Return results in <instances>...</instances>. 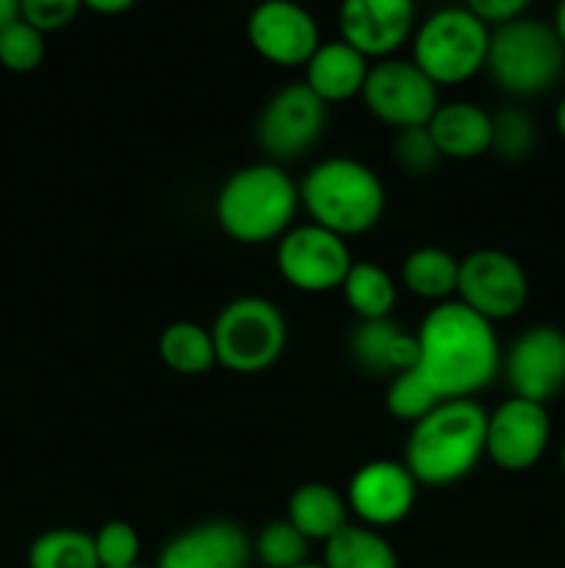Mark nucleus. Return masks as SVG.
I'll list each match as a JSON object with an SVG mask.
<instances>
[{
    "label": "nucleus",
    "instance_id": "obj_32",
    "mask_svg": "<svg viewBox=\"0 0 565 568\" xmlns=\"http://www.w3.org/2000/svg\"><path fill=\"white\" fill-rule=\"evenodd\" d=\"M393 159L402 166L408 175H430L441 161L435 142H432L430 131L424 128H408L399 131L393 139Z\"/></svg>",
    "mask_w": 565,
    "mask_h": 568
},
{
    "label": "nucleus",
    "instance_id": "obj_23",
    "mask_svg": "<svg viewBox=\"0 0 565 568\" xmlns=\"http://www.w3.org/2000/svg\"><path fill=\"white\" fill-rule=\"evenodd\" d=\"M341 292L358 322L391 320L399 297L393 277L374 261H355Z\"/></svg>",
    "mask_w": 565,
    "mask_h": 568
},
{
    "label": "nucleus",
    "instance_id": "obj_12",
    "mask_svg": "<svg viewBox=\"0 0 565 568\" xmlns=\"http://www.w3.org/2000/svg\"><path fill=\"white\" fill-rule=\"evenodd\" d=\"M502 372L513 397L546 405L565 392V331L532 325L502 355Z\"/></svg>",
    "mask_w": 565,
    "mask_h": 568
},
{
    "label": "nucleus",
    "instance_id": "obj_8",
    "mask_svg": "<svg viewBox=\"0 0 565 568\" xmlns=\"http://www.w3.org/2000/svg\"><path fill=\"white\" fill-rule=\"evenodd\" d=\"M460 303L487 322L513 320L530 300L526 270L504 250L482 247L460 258L458 292Z\"/></svg>",
    "mask_w": 565,
    "mask_h": 568
},
{
    "label": "nucleus",
    "instance_id": "obj_33",
    "mask_svg": "<svg viewBox=\"0 0 565 568\" xmlns=\"http://www.w3.org/2000/svg\"><path fill=\"white\" fill-rule=\"evenodd\" d=\"M83 9V0H20V20L42 31L44 37L64 31Z\"/></svg>",
    "mask_w": 565,
    "mask_h": 568
},
{
    "label": "nucleus",
    "instance_id": "obj_13",
    "mask_svg": "<svg viewBox=\"0 0 565 568\" xmlns=\"http://www.w3.org/2000/svg\"><path fill=\"white\" fill-rule=\"evenodd\" d=\"M552 442L546 405L510 397L487 414L485 458L504 471H530L541 464Z\"/></svg>",
    "mask_w": 565,
    "mask_h": 568
},
{
    "label": "nucleus",
    "instance_id": "obj_19",
    "mask_svg": "<svg viewBox=\"0 0 565 568\" xmlns=\"http://www.w3.org/2000/svg\"><path fill=\"white\" fill-rule=\"evenodd\" d=\"M427 131L441 159L471 161L491 150L493 114L469 100H454V103L438 105L435 114L427 122Z\"/></svg>",
    "mask_w": 565,
    "mask_h": 568
},
{
    "label": "nucleus",
    "instance_id": "obj_38",
    "mask_svg": "<svg viewBox=\"0 0 565 568\" xmlns=\"http://www.w3.org/2000/svg\"><path fill=\"white\" fill-rule=\"evenodd\" d=\"M554 128H557L559 136L565 139V98L559 100L557 109H554Z\"/></svg>",
    "mask_w": 565,
    "mask_h": 568
},
{
    "label": "nucleus",
    "instance_id": "obj_4",
    "mask_svg": "<svg viewBox=\"0 0 565 568\" xmlns=\"http://www.w3.org/2000/svg\"><path fill=\"white\" fill-rule=\"evenodd\" d=\"M299 205H305L314 225L349 239L377 227L386 214V189L363 161L332 155L302 178Z\"/></svg>",
    "mask_w": 565,
    "mask_h": 568
},
{
    "label": "nucleus",
    "instance_id": "obj_27",
    "mask_svg": "<svg viewBox=\"0 0 565 568\" xmlns=\"http://www.w3.org/2000/svg\"><path fill=\"white\" fill-rule=\"evenodd\" d=\"M310 541L288 519L269 521L253 544V555L266 568H297L308 564Z\"/></svg>",
    "mask_w": 565,
    "mask_h": 568
},
{
    "label": "nucleus",
    "instance_id": "obj_20",
    "mask_svg": "<svg viewBox=\"0 0 565 568\" xmlns=\"http://www.w3.org/2000/svg\"><path fill=\"white\" fill-rule=\"evenodd\" d=\"M369 70V59L360 50H355L343 39H332V42H321L310 55L305 64V83L327 105L343 103V100L360 98Z\"/></svg>",
    "mask_w": 565,
    "mask_h": 568
},
{
    "label": "nucleus",
    "instance_id": "obj_2",
    "mask_svg": "<svg viewBox=\"0 0 565 568\" xmlns=\"http://www.w3.org/2000/svg\"><path fill=\"white\" fill-rule=\"evenodd\" d=\"M485 430L487 410L474 397L443 399L410 427L402 464L419 486H454L485 458Z\"/></svg>",
    "mask_w": 565,
    "mask_h": 568
},
{
    "label": "nucleus",
    "instance_id": "obj_28",
    "mask_svg": "<svg viewBox=\"0 0 565 568\" xmlns=\"http://www.w3.org/2000/svg\"><path fill=\"white\" fill-rule=\"evenodd\" d=\"M438 403H443L435 392L430 388V383L413 369L402 372V375L391 377L386 392V410L399 422H408L415 425L419 419H424Z\"/></svg>",
    "mask_w": 565,
    "mask_h": 568
},
{
    "label": "nucleus",
    "instance_id": "obj_31",
    "mask_svg": "<svg viewBox=\"0 0 565 568\" xmlns=\"http://www.w3.org/2000/svg\"><path fill=\"white\" fill-rule=\"evenodd\" d=\"M94 552H97L100 568H131L138 566V552H142V541L133 525L127 521H105L97 532H94Z\"/></svg>",
    "mask_w": 565,
    "mask_h": 568
},
{
    "label": "nucleus",
    "instance_id": "obj_29",
    "mask_svg": "<svg viewBox=\"0 0 565 568\" xmlns=\"http://www.w3.org/2000/svg\"><path fill=\"white\" fill-rule=\"evenodd\" d=\"M44 53H48L44 33L28 26L20 17L0 31V67L3 70L17 72V75L33 72L44 61Z\"/></svg>",
    "mask_w": 565,
    "mask_h": 568
},
{
    "label": "nucleus",
    "instance_id": "obj_21",
    "mask_svg": "<svg viewBox=\"0 0 565 568\" xmlns=\"http://www.w3.org/2000/svg\"><path fill=\"white\" fill-rule=\"evenodd\" d=\"M349 505L336 488L325 483H302L294 488L288 497V516L286 519L302 532L308 541L327 544L336 532H341L349 525Z\"/></svg>",
    "mask_w": 565,
    "mask_h": 568
},
{
    "label": "nucleus",
    "instance_id": "obj_14",
    "mask_svg": "<svg viewBox=\"0 0 565 568\" xmlns=\"http://www.w3.org/2000/svg\"><path fill=\"white\" fill-rule=\"evenodd\" d=\"M247 39L255 53L277 67H305L321 44L319 26L294 0H264L247 17Z\"/></svg>",
    "mask_w": 565,
    "mask_h": 568
},
{
    "label": "nucleus",
    "instance_id": "obj_40",
    "mask_svg": "<svg viewBox=\"0 0 565 568\" xmlns=\"http://www.w3.org/2000/svg\"><path fill=\"white\" fill-rule=\"evenodd\" d=\"M297 568H325L321 564H302V566H297Z\"/></svg>",
    "mask_w": 565,
    "mask_h": 568
},
{
    "label": "nucleus",
    "instance_id": "obj_22",
    "mask_svg": "<svg viewBox=\"0 0 565 568\" xmlns=\"http://www.w3.org/2000/svg\"><path fill=\"white\" fill-rule=\"evenodd\" d=\"M460 261L443 247H415L402 261V286L410 294L432 303H446L449 294L458 292Z\"/></svg>",
    "mask_w": 565,
    "mask_h": 568
},
{
    "label": "nucleus",
    "instance_id": "obj_35",
    "mask_svg": "<svg viewBox=\"0 0 565 568\" xmlns=\"http://www.w3.org/2000/svg\"><path fill=\"white\" fill-rule=\"evenodd\" d=\"M138 0H83V9L94 11V14H105V17H116L125 14L136 6Z\"/></svg>",
    "mask_w": 565,
    "mask_h": 568
},
{
    "label": "nucleus",
    "instance_id": "obj_34",
    "mask_svg": "<svg viewBox=\"0 0 565 568\" xmlns=\"http://www.w3.org/2000/svg\"><path fill=\"white\" fill-rule=\"evenodd\" d=\"M530 3L532 0H465V9L480 17L487 28H496L524 17Z\"/></svg>",
    "mask_w": 565,
    "mask_h": 568
},
{
    "label": "nucleus",
    "instance_id": "obj_6",
    "mask_svg": "<svg viewBox=\"0 0 565 568\" xmlns=\"http://www.w3.org/2000/svg\"><path fill=\"white\" fill-rule=\"evenodd\" d=\"M491 28L465 6H443L413 33V64L435 87L471 81L487 61Z\"/></svg>",
    "mask_w": 565,
    "mask_h": 568
},
{
    "label": "nucleus",
    "instance_id": "obj_41",
    "mask_svg": "<svg viewBox=\"0 0 565 568\" xmlns=\"http://www.w3.org/2000/svg\"><path fill=\"white\" fill-rule=\"evenodd\" d=\"M131 568H142V566H131Z\"/></svg>",
    "mask_w": 565,
    "mask_h": 568
},
{
    "label": "nucleus",
    "instance_id": "obj_15",
    "mask_svg": "<svg viewBox=\"0 0 565 568\" xmlns=\"http://www.w3.org/2000/svg\"><path fill=\"white\" fill-rule=\"evenodd\" d=\"M419 497V483L397 460H369L349 480L347 505L366 527H393L408 519Z\"/></svg>",
    "mask_w": 565,
    "mask_h": 568
},
{
    "label": "nucleus",
    "instance_id": "obj_1",
    "mask_svg": "<svg viewBox=\"0 0 565 568\" xmlns=\"http://www.w3.org/2000/svg\"><path fill=\"white\" fill-rule=\"evenodd\" d=\"M415 342V372L441 399L474 397L502 372V347L493 322L482 320L460 300H446L427 311Z\"/></svg>",
    "mask_w": 565,
    "mask_h": 568
},
{
    "label": "nucleus",
    "instance_id": "obj_24",
    "mask_svg": "<svg viewBox=\"0 0 565 568\" xmlns=\"http://www.w3.org/2000/svg\"><path fill=\"white\" fill-rule=\"evenodd\" d=\"M158 355L166 369L177 375H205L216 366L210 327L197 325V322H172L161 333Z\"/></svg>",
    "mask_w": 565,
    "mask_h": 568
},
{
    "label": "nucleus",
    "instance_id": "obj_9",
    "mask_svg": "<svg viewBox=\"0 0 565 568\" xmlns=\"http://www.w3.org/2000/svg\"><path fill=\"white\" fill-rule=\"evenodd\" d=\"M352 264L347 239L314 222L291 227L277 242V272L297 292L325 294L341 288Z\"/></svg>",
    "mask_w": 565,
    "mask_h": 568
},
{
    "label": "nucleus",
    "instance_id": "obj_10",
    "mask_svg": "<svg viewBox=\"0 0 565 568\" xmlns=\"http://www.w3.org/2000/svg\"><path fill=\"white\" fill-rule=\"evenodd\" d=\"M360 98L371 116L397 131L424 128L441 105L435 83L413 61L404 59H382L371 64Z\"/></svg>",
    "mask_w": 565,
    "mask_h": 568
},
{
    "label": "nucleus",
    "instance_id": "obj_37",
    "mask_svg": "<svg viewBox=\"0 0 565 568\" xmlns=\"http://www.w3.org/2000/svg\"><path fill=\"white\" fill-rule=\"evenodd\" d=\"M552 28H554V33H557V39L563 42V48H565V0H559L557 9H554Z\"/></svg>",
    "mask_w": 565,
    "mask_h": 568
},
{
    "label": "nucleus",
    "instance_id": "obj_7",
    "mask_svg": "<svg viewBox=\"0 0 565 568\" xmlns=\"http://www.w3.org/2000/svg\"><path fill=\"white\" fill-rule=\"evenodd\" d=\"M216 364L233 375H258L286 349L288 325L282 311L266 297H236L210 325Z\"/></svg>",
    "mask_w": 565,
    "mask_h": 568
},
{
    "label": "nucleus",
    "instance_id": "obj_36",
    "mask_svg": "<svg viewBox=\"0 0 565 568\" xmlns=\"http://www.w3.org/2000/svg\"><path fill=\"white\" fill-rule=\"evenodd\" d=\"M20 17V0H0V31Z\"/></svg>",
    "mask_w": 565,
    "mask_h": 568
},
{
    "label": "nucleus",
    "instance_id": "obj_25",
    "mask_svg": "<svg viewBox=\"0 0 565 568\" xmlns=\"http://www.w3.org/2000/svg\"><path fill=\"white\" fill-rule=\"evenodd\" d=\"M325 568H399L397 549L366 525H347L325 544Z\"/></svg>",
    "mask_w": 565,
    "mask_h": 568
},
{
    "label": "nucleus",
    "instance_id": "obj_16",
    "mask_svg": "<svg viewBox=\"0 0 565 568\" xmlns=\"http://www.w3.org/2000/svg\"><path fill=\"white\" fill-rule=\"evenodd\" d=\"M338 31L366 59H388L415 33V0H341Z\"/></svg>",
    "mask_w": 565,
    "mask_h": 568
},
{
    "label": "nucleus",
    "instance_id": "obj_11",
    "mask_svg": "<svg viewBox=\"0 0 565 568\" xmlns=\"http://www.w3.org/2000/svg\"><path fill=\"white\" fill-rule=\"evenodd\" d=\"M327 125V103L316 98L308 83H288L277 89L260 109L258 136L260 150L271 161H294L308 153L321 139Z\"/></svg>",
    "mask_w": 565,
    "mask_h": 568
},
{
    "label": "nucleus",
    "instance_id": "obj_26",
    "mask_svg": "<svg viewBox=\"0 0 565 568\" xmlns=\"http://www.w3.org/2000/svg\"><path fill=\"white\" fill-rule=\"evenodd\" d=\"M28 568H100L94 538L75 527H55L33 538Z\"/></svg>",
    "mask_w": 565,
    "mask_h": 568
},
{
    "label": "nucleus",
    "instance_id": "obj_18",
    "mask_svg": "<svg viewBox=\"0 0 565 568\" xmlns=\"http://www.w3.org/2000/svg\"><path fill=\"white\" fill-rule=\"evenodd\" d=\"M349 353L355 364L369 375L397 377L415 366L419 342L415 333L402 331L393 320L358 322L349 336Z\"/></svg>",
    "mask_w": 565,
    "mask_h": 568
},
{
    "label": "nucleus",
    "instance_id": "obj_5",
    "mask_svg": "<svg viewBox=\"0 0 565 568\" xmlns=\"http://www.w3.org/2000/svg\"><path fill=\"white\" fill-rule=\"evenodd\" d=\"M485 67L507 94L535 98L563 78L565 48L552 22L518 17L493 28Z\"/></svg>",
    "mask_w": 565,
    "mask_h": 568
},
{
    "label": "nucleus",
    "instance_id": "obj_30",
    "mask_svg": "<svg viewBox=\"0 0 565 568\" xmlns=\"http://www.w3.org/2000/svg\"><path fill=\"white\" fill-rule=\"evenodd\" d=\"M535 122L518 109H504L493 114L491 150L504 161H524L535 150Z\"/></svg>",
    "mask_w": 565,
    "mask_h": 568
},
{
    "label": "nucleus",
    "instance_id": "obj_3",
    "mask_svg": "<svg viewBox=\"0 0 565 568\" xmlns=\"http://www.w3.org/2000/svg\"><path fill=\"white\" fill-rule=\"evenodd\" d=\"M299 186L275 161L242 166L216 194V222L238 244L280 242L297 216Z\"/></svg>",
    "mask_w": 565,
    "mask_h": 568
},
{
    "label": "nucleus",
    "instance_id": "obj_42",
    "mask_svg": "<svg viewBox=\"0 0 565 568\" xmlns=\"http://www.w3.org/2000/svg\"><path fill=\"white\" fill-rule=\"evenodd\" d=\"M258 3H264V0H258Z\"/></svg>",
    "mask_w": 565,
    "mask_h": 568
},
{
    "label": "nucleus",
    "instance_id": "obj_17",
    "mask_svg": "<svg viewBox=\"0 0 565 568\" xmlns=\"http://www.w3.org/2000/svg\"><path fill=\"white\" fill-rule=\"evenodd\" d=\"M253 544L233 521H203L172 538L158 558V568H247Z\"/></svg>",
    "mask_w": 565,
    "mask_h": 568
},
{
    "label": "nucleus",
    "instance_id": "obj_39",
    "mask_svg": "<svg viewBox=\"0 0 565 568\" xmlns=\"http://www.w3.org/2000/svg\"><path fill=\"white\" fill-rule=\"evenodd\" d=\"M559 469H563L565 475V442H563V449H559Z\"/></svg>",
    "mask_w": 565,
    "mask_h": 568
}]
</instances>
